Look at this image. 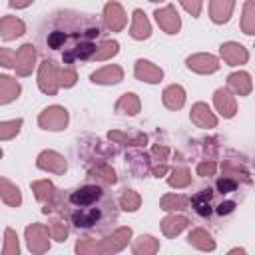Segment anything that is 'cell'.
Returning <instances> with one entry per match:
<instances>
[{
  "mask_svg": "<svg viewBox=\"0 0 255 255\" xmlns=\"http://www.w3.org/2000/svg\"><path fill=\"white\" fill-rule=\"evenodd\" d=\"M100 36V22L90 14L80 12H56L46 20L38 32V48L42 54H58L64 64L92 58L96 38Z\"/></svg>",
  "mask_w": 255,
  "mask_h": 255,
  "instance_id": "6da1fadb",
  "label": "cell"
},
{
  "mask_svg": "<svg viewBox=\"0 0 255 255\" xmlns=\"http://www.w3.org/2000/svg\"><path fill=\"white\" fill-rule=\"evenodd\" d=\"M66 203L70 221L76 229L108 231L118 219L114 199L98 185H84L80 189H74L68 195Z\"/></svg>",
  "mask_w": 255,
  "mask_h": 255,
  "instance_id": "7a4b0ae2",
  "label": "cell"
},
{
  "mask_svg": "<svg viewBox=\"0 0 255 255\" xmlns=\"http://www.w3.org/2000/svg\"><path fill=\"white\" fill-rule=\"evenodd\" d=\"M66 122H68V114H66L64 108H58V106L46 110V112L40 116V124H42L46 129H62V128L66 126Z\"/></svg>",
  "mask_w": 255,
  "mask_h": 255,
  "instance_id": "3957f363",
  "label": "cell"
},
{
  "mask_svg": "<svg viewBox=\"0 0 255 255\" xmlns=\"http://www.w3.org/2000/svg\"><path fill=\"white\" fill-rule=\"evenodd\" d=\"M155 18H157L159 26H161L167 34H175V32L179 30V16H177V12H175L171 6H167V8H163V10H157V12H155Z\"/></svg>",
  "mask_w": 255,
  "mask_h": 255,
  "instance_id": "277c9868",
  "label": "cell"
},
{
  "mask_svg": "<svg viewBox=\"0 0 255 255\" xmlns=\"http://www.w3.org/2000/svg\"><path fill=\"white\" fill-rule=\"evenodd\" d=\"M38 165L44 167V169L56 171V173H60V171L66 169V161H64L58 153H54V151H44V153L40 155V159H38Z\"/></svg>",
  "mask_w": 255,
  "mask_h": 255,
  "instance_id": "5b68a950",
  "label": "cell"
},
{
  "mask_svg": "<svg viewBox=\"0 0 255 255\" xmlns=\"http://www.w3.org/2000/svg\"><path fill=\"white\" fill-rule=\"evenodd\" d=\"M20 92V86L16 80L8 78V76H0V104L12 102Z\"/></svg>",
  "mask_w": 255,
  "mask_h": 255,
  "instance_id": "8992f818",
  "label": "cell"
},
{
  "mask_svg": "<svg viewBox=\"0 0 255 255\" xmlns=\"http://www.w3.org/2000/svg\"><path fill=\"white\" fill-rule=\"evenodd\" d=\"M32 62H34V50H32L30 44H26V46H22L20 52L16 54V68H18V72H20L22 76L28 74V72L32 70Z\"/></svg>",
  "mask_w": 255,
  "mask_h": 255,
  "instance_id": "52a82bcc",
  "label": "cell"
},
{
  "mask_svg": "<svg viewBox=\"0 0 255 255\" xmlns=\"http://www.w3.org/2000/svg\"><path fill=\"white\" fill-rule=\"evenodd\" d=\"M106 22H108V28H112V30H120L126 24V16H124L120 4L106 6Z\"/></svg>",
  "mask_w": 255,
  "mask_h": 255,
  "instance_id": "ba28073f",
  "label": "cell"
},
{
  "mask_svg": "<svg viewBox=\"0 0 255 255\" xmlns=\"http://www.w3.org/2000/svg\"><path fill=\"white\" fill-rule=\"evenodd\" d=\"M135 74H137V78H141V80H145V82H159V80H161V70L155 68V66H151V64L145 62V60H139V62H137Z\"/></svg>",
  "mask_w": 255,
  "mask_h": 255,
  "instance_id": "9c48e42d",
  "label": "cell"
},
{
  "mask_svg": "<svg viewBox=\"0 0 255 255\" xmlns=\"http://www.w3.org/2000/svg\"><path fill=\"white\" fill-rule=\"evenodd\" d=\"M54 72H56L54 70V64L52 62H44L42 72H40V86L48 94H54L56 92V86H58V82H54Z\"/></svg>",
  "mask_w": 255,
  "mask_h": 255,
  "instance_id": "30bf717a",
  "label": "cell"
},
{
  "mask_svg": "<svg viewBox=\"0 0 255 255\" xmlns=\"http://www.w3.org/2000/svg\"><path fill=\"white\" fill-rule=\"evenodd\" d=\"M0 32H2V38L10 40V38H16V36H20L24 32V24L20 20L8 16V18H4L0 22Z\"/></svg>",
  "mask_w": 255,
  "mask_h": 255,
  "instance_id": "8fae6325",
  "label": "cell"
},
{
  "mask_svg": "<svg viewBox=\"0 0 255 255\" xmlns=\"http://www.w3.org/2000/svg\"><path fill=\"white\" fill-rule=\"evenodd\" d=\"M221 54H223V58H225L231 66H235V64H239V62H245V60H247V52H245L241 46H237V44H225V46H221Z\"/></svg>",
  "mask_w": 255,
  "mask_h": 255,
  "instance_id": "7c38bea8",
  "label": "cell"
},
{
  "mask_svg": "<svg viewBox=\"0 0 255 255\" xmlns=\"http://www.w3.org/2000/svg\"><path fill=\"white\" fill-rule=\"evenodd\" d=\"M149 24H147V20H145V16H143V12L141 10H135L133 12V26H131V36L133 38H137V40H141V38H147L149 36Z\"/></svg>",
  "mask_w": 255,
  "mask_h": 255,
  "instance_id": "4fadbf2b",
  "label": "cell"
},
{
  "mask_svg": "<svg viewBox=\"0 0 255 255\" xmlns=\"http://www.w3.org/2000/svg\"><path fill=\"white\" fill-rule=\"evenodd\" d=\"M187 66L197 72H213L217 70V60L213 56H193L187 60Z\"/></svg>",
  "mask_w": 255,
  "mask_h": 255,
  "instance_id": "5bb4252c",
  "label": "cell"
},
{
  "mask_svg": "<svg viewBox=\"0 0 255 255\" xmlns=\"http://www.w3.org/2000/svg\"><path fill=\"white\" fill-rule=\"evenodd\" d=\"M233 8L231 0H211V16L215 22H225Z\"/></svg>",
  "mask_w": 255,
  "mask_h": 255,
  "instance_id": "9a60e30c",
  "label": "cell"
},
{
  "mask_svg": "<svg viewBox=\"0 0 255 255\" xmlns=\"http://www.w3.org/2000/svg\"><path fill=\"white\" fill-rule=\"evenodd\" d=\"M120 78H122V70L116 68V66H108V68L92 74V80L100 82V84H110V82L114 84V82H120Z\"/></svg>",
  "mask_w": 255,
  "mask_h": 255,
  "instance_id": "2e32d148",
  "label": "cell"
},
{
  "mask_svg": "<svg viewBox=\"0 0 255 255\" xmlns=\"http://www.w3.org/2000/svg\"><path fill=\"white\" fill-rule=\"evenodd\" d=\"M191 118H193L195 124H199L203 128L205 126H215V118L211 116V112H209V108L205 104H197L193 108V112H191Z\"/></svg>",
  "mask_w": 255,
  "mask_h": 255,
  "instance_id": "e0dca14e",
  "label": "cell"
},
{
  "mask_svg": "<svg viewBox=\"0 0 255 255\" xmlns=\"http://www.w3.org/2000/svg\"><path fill=\"white\" fill-rule=\"evenodd\" d=\"M163 104H165L167 108H171V110L181 108V106H183V90H181L179 86L167 88L165 94H163Z\"/></svg>",
  "mask_w": 255,
  "mask_h": 255,
  "instance_id": "ac0fdd59",
  "label": "cell"
},
{
  "mask_svg": "<svg viewBox=\"0 0 255 255\" xmlns=\"http://www.w3.org/2000/svg\"><path fill=\"white\" fill-rule=\"evenodd\" d=\"M215 104H217V108L221 110L223 116L231 118V116L235 114V104H233V100H231V96H229L227 92L219 90V92L215 94Z\"/></svg>",
  "mask_w": 255,
  "mask_h": 255,
  "instance_id": "d6986e66",
  "label": "cell"
},
{
  "mask_svg": "<svg viewBox=\"0 0 255 255\" xmlns=\"http://www.w3.org/2000/svg\"><path fill=\"white\" fill-rule=\"evenodd\" d=\"M0 193L2 197L10 203V205H18L20 203V193H18V187H14L10 181L6 179H0Z\"/></svg>",
  "mask_w": 255,
  "mask_h": 255,
  "instance_id": "ffe728a7",
  "label": "cell"
},
{
  "mask_svg": "<svg viewBox=\"0 0 255 255\" xmlns=\"http://www.w3.org/2000/svg\"><path fill=\"white\" fill-rule=\"evenodd\" d=\"M229 86H231L235 92H239L241 96L251 90V82H249V76H247V74H233V76L229 78Z\"/></svg>",
  "mask_w": 255,
  "mask_h": 255,
  "instance_id": "44dd1931",
  "label": "cell"
},
{
  "mask_svg": "<svg viewBox=\"0 0 255 255\" xmlns=\"http://www.w3.org/2000/svg\"><path fill=\"white\" fill-rule=\"evenodd\" d=\"M185 219L183 217H169V219H165L163 221V231L167 233V235H173V233H179L183 227H185Z\"/></svg>",
  "mask_w": 255,
  "mask_h": 255,
  "instance_id": "7402d4cb",
  "label": "cell"
},
{
  "mask_svg": "<svg viewBox=\"0 0 255 255\" xmlns=\"http://www.w3.org/2000/svg\"><path fill=\"white\" fill-rule=\"evenodd\" d=\"M137 108H139V104H137V100H135L133 94H126V96L120 100V104H118V110H128L126 114H135Z\"/></svg>",
  "mask_w": 255,
  "mask_h": 255,
  "instance_id": "603a6c76",
  "label": "cell"
},
{
  "mask_svg": "<svg viewBox=\"0 0 255 255\" xmlns=\"http://www.w3.org/2000/svg\"><path fill=\"white\" fill-rule=\"evenodd\" d=\"M22 126V120H16V122H6V124H0V137H12L14 133H18Z\"/></svg>",
  "mask_w": 255,
  "mask_h": 255,
  "instance_id": "cb8c5ba5",
  "label": "cell"
},
{
  "mask_svg": "<svg viewBox=\"0 0 255 255\" xmlns=\"http://www.w3.org/2000/svg\"><path fill=\"white\" fill-rule=\"evenodd\" d=\"M122 205H124V209L133 211V209H137V205H139V197H137L133 191H126L124 197H122Z\"/></svg>",
  "mask_w": 255,
  "mask_h": 255,
  "instance_id": "d4e9b609",
  "label": "cell"
},
{
  "mask_svg": "<svg viewBox=\"0 0 255 255\" xmlns=\"http://www.w3.org/2000/svg\"><path fill=\"white\" fill-rule=\"evenodd\" d=\"M104 48H106L104 52H96V54H94L98 60H106L108 56H114V54L118 52V44H116V42H106Z\"/></svg>",
  "mask_w": 255,
  "mask_h": 255,
  "instance_id": "484cf974",
  "label": "cell"
},
{
  "mask_svg": "<svg viewBox=\"0 0 255 255\" xmlns=\"http://www.w3.org/2000/svg\"><path fill=\"white\" fill-rule=\"evenodd\" d=\"M0 64H2V66H8V68L16 66V54H14V52H8V50H4V48H0Z\"/></svg>",
  "mask_w": 255,
  "mask_h": 255,
  "instance_id": "4316f807",
  "label": "cell"
},
{
  "mask_svg": "<svg viewBox=\"0 0 255 255\" xmlns=\"http://www.w3.org/2000/svg\"><path fill=\"white\" fill-rule=\"evenodd\" d=\"M181 2H183V6H185L193 16L199 14V4H201V0H181Z\"/></svg>",
  "mask_w": 255,
  "mask_h": 255,
  "instance_id": "83f0119b",
  "label": "cell"
},
{
  "mask_svg": "<svg viewBox=\"0 0 255 255\" xmlns=\"http://www.w3.org/2000/svg\"><path fill=\"white\" fill-rule=\"evenodd\" d=\"M74 80H76L74 72H62V74H60V84H64V86H72Z\"/></svg>",
  "mask_w": 255,
  "mask_h": 255,
  "instance_id": "f1b7e54d",
  "label": "cell"
},
{
  "mask_svg": "<svg viewBox=\"0 0 255 255\" xmlns=\"http://www.w3.org/2000/svg\"><path fill=\"white\" fill-rule=\"evenodd\" d=\"M219 189H221V193L233 191V189H235V183H233V181H229V179H221V181H219Z\"/></svg>",
  "mask_w": 255,
  "mask_h": 255,
  "instance_id": "f546056e",
  "label": "cell"
},
{
  "mask_svg": "<svg viewBox=\"0 0 255 255\" xmlns=\"http://www.w3.org/2000/svg\"><path fill=\"white\" fill-rule=\"evenodd\" d=\"M231 209H233V203H231V201H227V203H221V205H219V209H217V211H219V213H221V215H223V213H229V211H231Z\"/></svg>",
  "mask_w": 255,
  "mask_h": 255,
  "instance_id": "4dcf8cb0",
  "label": "cell"
},
{
  "mask_svg": "<svg viewBox=\"0 0 255 255\" xmlns=\"http://www.w3.org/2000/svg\"><path fill=\"white\" fill-rule=\"evenodd\" d=\"M32 0H10V6H16V8H24L28 6Z\"/></svg>",
  "mask_w": 255,
  "mask_h": 255,
  "instance_id": "1f68e13d",
  "label": "cell"
},
{
  "mask_svg": "<svg viewBox=\"0 0 255 255\" xmlns=\"http://www.w3.org/2000/svg\"><path fill=\"white\" fill-rule=\"evenodd\" d=\"M213 169H215V165H213V163H209V165H199V173H201V175H205V173H211Z\"/></svg>",
  "mask_w": 255,
  "mask_h": 255,
  "instance_id": "d6a6232c",
  "label": "cell"
},
{
  "mask_svg": "<svg viewBox=\"0 0 255 255\" xmlns=\"http://www.w3.org/2000/svg\"><path fill=\"white\" fill-rule=\"evenodd\" d=\"M0 155H2V149H0Z\"/></svg>",
  "mask_w": 255,
  "mask_h": 255,
  "instance_id": "836d02e7",
  "label": "cell"
},
{
  "mask_svg": "<svg viewBox=\"0 0 255 255\" xmlns=\"http://www.w3.org/2000/svg\"><path fill=\"white\" fill-rule=\"evenodd\" d=\"M151 2H155V0H151Z\"/></svg>",
  "mask_w": 255,
  "mask_h": 255,
  "instance_id": "e575fe53",
  "label": "cell"
}]
</instances>
